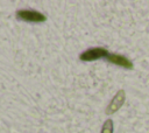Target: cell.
Instances as JSON below:
<instances>
[{
	"label": "cell",
	"instance_id": "1",
	"mask_svg": "<svg viewBox=\"0 0 149 133\" xmlns=\"http://www.w3.org/2000/svg\"><path fill=\"white\" fill-rule=\"evenodd\" d=\"M107 56H108V51L105 48H91V49L81 52L79 58L84 62H91V61H95L98 58H102V57H107Z\"/></svg>",
	"mask_w": 149,
	"mask_h": 133
},
{
	"label": "cell",
	"instance_id": "3",
	"mask_svg": "<svg viewBox=\"0 0 149 133\" xmlns=\"http://www.w3.org/2000/svg\"><path fill=\"white\" fill-rule=\"evenodd\" d=\"M125 99H126V93H125V91H123V90H119V91L115 93V96L113 97V99L111 100L109 105L107 106L106 113H107V114H113V113H115V112L123 105Z\"/></svg>",
	"mask_w": 149,
	"mask_h": 133
},
{
	"label": "cell",
	"instance_id": "5",
	"mask_svg": "<svg viewBox=\"0 0 149 133\" xmlns=\"http://www.w3.org/2000/svg\"><path fill=\"white\" fill-rule=\"evenodd\" d=\"M101 133H113V121L112 119H107L101 128Z\"/></svg>",
	"mask_w": 149,
	"mask_h": 133
},
{
	"label": "cell",
	"instance_id": "4",
	"mask_svg": "<svg viewBox=\"0 0 149 133\" xmlns=\"http://www.w3.org/2000/svg\"><path fill=\"white\" fill-rule=\"evenodd\" d=\"M108 62L113 63V64H116L119 66H122V68H126V69H132L133 68V63L125 56L122 55H118V54H108V56L106 57Z\"/></svg>",
	"mask_w": 149,
	"mask_h": 133
},
{
	"label": "cell",
	"instance_id": "2",
	"mask_svg": "<svg viewBox=\"0 0 149 133\" xmlns=\"http://www.w3.org/2000/svg\"><path fill=\"white\" fill-rule=\"evenodd\" d=\"M16 15L21 20L28 21V22H43V21H45V15H43L42 13H40L37 10H31V9L17 10Z\"/></svg>",
	"mask_w": 149,
	"mask_h": 133
}]
</instances>
